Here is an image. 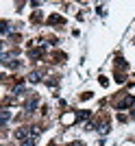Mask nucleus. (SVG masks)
I'll list each match as a JSON object with an SVG mask.
<instances>
[{"mask_svg": "<svg viewBox=\"0 0 135 146\" xmlns=\"http://www.w3.org/2000/svg\"><path fill=\"white\" fill-rule=\"evenodd\" d=\"M48 22H50V24H63V18H59V15H50Z\"/></svg>", "mask_w": 135, "mask_h": 146, "instance_id": "nucleus-1", "label": "nucleus"}, {"mask_svg": "<svg viewBox=\"0 0 135 146\" xmlns=\"http://www.w3.org/2000/svg\"><path fill=\"white\" fill-rule=\"evenodd\" d=\"M72 146H83V144H79V142H76V144H72Z\"/></svg>", "mask_w": 135, "mask_h": 146, "instance_id": "nucleus-2", "label": "nucleus"}]
</instances>
